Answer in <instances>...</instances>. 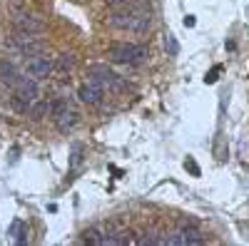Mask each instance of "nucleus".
<instances>
[{"label":"nucleus","instance_id":"nucleus-1","mask_svg":"<svg viewBox=\"0 0 249 246\" xmlns=\"http://www.w3.org/2000/svg\"><path fill=\"white\" fill-rule=\"evenodd\" d=\"M107 25L117 30H130V33H144L152 25V15L147 10H120L107 17Z\"/></svg>","mask_w":249,"mask_h":246},{"label":"nucleus","instance_id":"nucleus-2","mask_svg":"<svg viewBox=\"0 0 249 246\" xmlns=\"http://www.w3.org/2000/svg\"><path fill=\"white\" fill-rule=\"evenodd\" d=\"M107 55L122 65H142L147 60V48L137 43H112L107 48Z\"/></svg>","mask_w":249,"mask_h":246},{"label":"nucleus","instance_id":"nucleus-3","mask_svg":"<svg viewBox=\"0 0 249 246\" xmlns=\"http://www.w3.org/2000/svg\"><path fill=\"white\" fill-rule=\"evenodd\" d=\"M88 75H92V80L102 90H110V92H122L127 90V82H124L117 72H112L107 65H90L88 67Z\"/></svg>","mask_w":249,"mask_h":246},{"label":"nucleus","instance_id":"nucleus-4","mask_svg":"<svg viewBox=\"0 0 249 246\" xmlns=\"http://www.w3.org/2000/svg\"><path fill=\"white\" fill-rule=\"evenodd\" d=\"M50 115H53V119H55L57 130H60V132H65V134L77 125V119H80L77 110H72L65 99H55V102H50Z\"/></svg>","mask_w":249,"mask_h":246},{"label":"nucleus","instance_id":"nucleus-5","mask_svg":"<svg viewBox=\"0 0 249 246\" xmlns=\"http://www.w3.org/2000/svg\"><path fill=\"white\" fill-rule=\"evenodd\" d=\"M25 72H28V77H33V80H45V77H50V75L55 72V60H50V57H45V55H35V57L28 60Z\"/></svg>","mask_w":249,"mask_h":246},{"label":"nucleus","instance_id":"nucleus-6","mask_svg":"<svg viewBox=\"0 0 249 246\" xmlns=\"http://www.w3.org/2000/svg\"><path fill=\"white\" fill-rule=\"evenodd\" d=\"M15 97H20L25 102V105H35V102L40 99V87H37V80L33 77H20V82L15 85Z\"/></svg>","mask_w":249,"mask_h":246},{"label":"nucleus","instance_id":"nucleus-7","mask_svg":"<svg viewBox=\"0 0 249 246\" xmlns=\"http://www.w3.org/2000/svg\"><path fill=\"white\" fill-rule=\"evenodd\" d=\"M157 244H175V246H190L192 244L195 246V244H204V239L195 229H177L167 239H157Z\"/></svg>","mask_w":249,"mask_h":246},{"label":"nucleus","instance_id":"nucleus-8","mask_svg":"<svg viewBox=\"0 0 249 246\" xmlns=\"http://www.w3.org/2000/svg\"><path fill=\"white\" fill-rule=\"evenodd\" d=\"M77 97H80V102H85V105H102V99H105V90H102L95 80H90V82H82V85H80Z\"/></svg>","mask_w":249,"mask_h":246},{"label":"nucleus","instance_id":"nucleus-9","mask_svg":"<svg viewBox=\"0 0 249 246\" xmlns=\"http://www.w3.org/2000/svg\"><path fill=\"white\" fill-rule=\"evenodd\" d=\"M15 28L20 33H30V35H37V33H43L45 30V23L40 20L37 15H28V13H20L15 15Z\"/></svg>","mask_w":249,"mask_h":246},{"label":"nucleus","instance_id":"nucleus-10","mask_svg":"<svg viewBox=\"0 0 249 246\" xmlns=\"http://www.w3.org/2000/svg\"><path fill=\"white\" fill-rule=\"evenodd\" d=\"M0 82H3V85H8V87H15L18 82H20V75H18V70H15L10 63L0 65Z\"/></svg>","mask_w":249,"mask_h":246},{"label":"nucleus","instance_id":"nucleus-11","mask_svg":"<svg viewBox=\"0 0 249 246\" xmlns=\"http://www.w3.org/2000/svg\"><path fill=\"white\" fill-rule=\"evenodd\" d=\"M72 65H75V55H72V52H62V55L57 57V63H55V70L62 72V75H68V72L72 70Z\"/></svg>","mask_w":249,"mask_h":246},{"label":"nucleus","instance_id":"nucleus-12","mask_svg":"<svg viewBox=\"0 0 249 246\" xmlns=\"http://www.w3.org/2000/svg\"><path fill=\"white\" fill-rule=\"evenodd\" d=\"M50 112V102H35V105H33V110H30V115H33V119H43L45 115Z\"/></svg>","mask_w":249,"mask_h":246},{"label":"nucleus","instance_id":"nucleus-13","mask_svg":"<svg viewBox=\"0 0 249 246\" xmlns=\"http://www.w3.org/2000/svg\"><path fill=\"white\" fill-rule=\"evenodd\" d=\"M10 234H13L20 244H25V224L20 221V219H15V221L10 224Z\"/></svg>","mask_w":249,"mask_h":246},{"label":"nucleus","instance_id":"nucleus-14","mask_svg":"<svg viewBox=\"0 0 249 246\" xmlns=\"http://www.w3.org/2000/svg\"><path fill=\"white\" fill-rule=\"evenodd\" d=\"M164 43H167V52H170V55H177V52H179V45H177V40H175L172 33L167 35V40H164Z\"/></svg>","mask_w":249,"mask_h":246},{"label":"nucleus","instance_id":"nucleus-15","mask_svg":"<svg viewBox=\"0 0 249 246\" xmlns=\"http://www.w3.org/2000/svg\"><path fill=\"white\" fill-rule=\"evenodd\" d=\"M219 70H222V67H214V70H212L210 75L204 77V82H207V85H210V82H217V75H219Z\"/></svg>","mask_w":249,"mask_h":246},{"label":"nucleus","instance_id":"nucleus-16","mask_svg":"<svg viewBox=\"0 0 249 246\" xmlns=\"http://www.w3.org/2000/svg\"><path fill=\"white\" fill-rule=\"evenodd\" d=\"M184 167H187V169H192V172H195V177H199V167H197V164H195L192 159H187V162H184Z\"/></svg>","mask_w":249,"mask_h":246},{"label":"nucleus","instance_id":"nucleus-17","mask_svg":"<svg viewBox=\"0 0 249 246\" xmlns=\"http://www.w3.org/2000/svg\"><path fill=\"white\" fill-rule=\"evenodd\" d=\"M184 25H187V28H192V25H195V17H192V15H190V17H184Z\"/></svg>","mask_w":249,"mask_h":246},{"label":"nucleus","instance_id":"nucleus-18","mask_svg":"<svg viewBox=\"0 0 249 246\" xmlns=\"http://www.w3.org/2000/svg\"><path fill=\"white\" fill-rule=\"evenodd\" d=\"M105 3H107V5H122L124 0H105Z\"/></svg>","mask_w":249,"mask_h":246}]
</instances>
